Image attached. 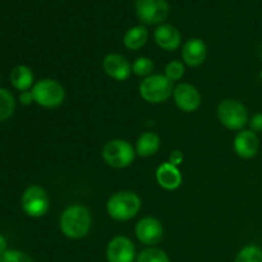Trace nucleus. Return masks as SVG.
<instances>
[{
  "instance_id": "obj_10",
  "label": "nucleus",
  "mask_w": 262,
  "mask_h": 262,
  "mask_svg": "<svg viewBox=\"0 0 262 262\" xmlns=\"http://www.w3.org/2000/svg\"><path fill=\"white\" fill-rule=\"evenodd\" d=\"M107 262H133L136 260V248L132 241L124 235H117L106 247Z\"/></svg>"
},
{
  "instance_id": "obj_8",
  "label": "nucleus",
  "mask_w": 262,
  "mask_h": 262,
  "mask_svg": "<svg viewBox=\"0 0 262 262\" xmlns=\"http://www.w3.org/2000/svg\"><path fill=\"white\" fill-rule=\"evenodd\" d=\"M136 14L145 25H160L166 19L169 4L166 0H136Z\"/></svg>"
},
{
  "instance_id": "obj_12",
  "label": "nucleus",
  "mask_w": 262,
  "mask_h": 262,
  "mask_svg": "<svg viewBox=\"0 0 262 262\" xmlns=\"http://www.w3.org/2000/svg\"><path fill=\"white\" fill-rule=\"evenodd\" d=\"M102 69L105 73L117 81H125L132 73V64L125 56L120 54H107L102 60Z\"/></svg>"
},
{
  "instance_id": "obj_25",
  "label": "nucleus",
  "mask_w": 262,
  "mask_h": 262,
  "mask_svg": "<svg viewBox=\"0 0 262 262\" xmlns=\"http://www.w3.org/2000/svg\"><path fill=\"white\" fill-rule=\"evenodd\" d=\"M0 262H33L27 253L18 250H7L0 255Z\"/></svg>"
},
{
  "instance_id": "obj_2",
  "label": "nucleus",
  "mask_w": 262,
  "mask_h": 262,
  "mask_svg": "<svg viewBox=\"0 0 262 262\" xmlns=\"http://www.w3.org/2000/svg\"><path fill=\"white\" fill-rule=\"evenodd\" d=\"M142 201L136 192L120 191L113 194L106 204L107 214L117 222H128L140 212Z\"/></svg>"
},
{
  "instance_id": "obj_24",
  "label": "nucleus",
  "mask_w": 262,
  "mask_h": 262,
  "mask_svg": "<svg viewBox=\"0 0 262 262\" xmlns=\"http://www.w3.org/2000/svg\"><path fill=\"white\" fill-rule=\"evenodd\" d=\"M184 66L179 60H171L170 63L166 64L165 67V77H168L171 82L179 81L184 76Z\"/></svg>"
},
{
  "instance_id": "obj_9",
  "label": "nucleus",
  "mask_w": 262,
  "mask_h": 262,
  "mask_svg": "<svg viewBox=\"0 0 262 262\" xmlns=\"http://www.w3.org/2000/svg\"><path fill=\"white\" fill-rule=\"evenodd\" d=\"M136 237L142 245H158L164 237V228L160 220L152 216L142 217L136 224Z\"/></svg>"
},
{
  "instance_id": "obj_7",
  "label": "nucleus",
  "mask_w": 262,
  "mask_h": 262,
  "mask_svg": "<svg viewBox=\"0 0 262 262\" xmlns=\"http://www.w3.org/2000/svg\"><path fill=\"white\" fill-rule=\"evenodd\" d=\"M23 212L30 217H42L50 209V199L42 187L30 186L25 189L20 197Z\"/></svg>"
},
{
  "instance_id": "obj_26",
  "label": "nucleus",
  "mask_w": 262,
  "mask_h": 262,
  "mask_svg": "<svg viewBox=\"0 0 262 262\" xmlns=\"http://www.w3.org/2000/svg\"><path fill=\"white\" fill-rule=\"evenodd\" d=\"M250 125L252 132H262V113H257V114L253 115L250 122Z\"/></svg>"
},
{
  "instance_id": "obj_22",
  "label": "nucleus",
  "mask_w": 262,
  "mask_h": 262,
  "mask_svg": "<svg viewBox=\"0 0 262 262\" xmlns=\"http://www.w3.org/2000/svg\"><path fill=\"white\" fill-rule=\"evenodd\" d=\"M234 262H262V248L256 245L246 246L238 252Z\"/></svg>"
},
{
  "instance_id": "obj_15",
  "label": "nucleus",
  "mask_w": 262,
  "mask_h": 262,
  "mask_svg": "<svg viewBox=\"0 0 262 262\" xmlns=\"http://www.w3.org/2000/svg\"><path fill=\"white\" fill-rule=\"evenodd\" d=\"M154 38L159 48L166 51H174L182 45V35L171 25H160L154 31Z\"/></svg>"
},
{
  "instance_id": "obj_3",
  "label": "nucleus",
  "mask_w": 262,
  "mask_h": 262,
  "mask_svg": "<svg viewBox=\"0 0 262 262\" xmlns=\"http://www.w3.org/2000/svg\"><path fill=\"white\" fill-rule=\"evenodd\" d=\"M173 82L165 74H151L140 84V95L150 104L165 102L173 95Z\"/></svg>"
},
{
  "instance_id": "obj_13",
  "label": "nucleus",
  "mask_w": 262,
  "mask_h": 262,
  "mask_svg": "<svg viewBox=\"0 0 262 262\" xmlns=\"http://www.w3.org/2000/svg\"><path fill=\"white\" fill-rule=\"evenodd\" d=\"M233 147L239 158L252 159L257 155L258 148H260V141L255 132L242 129L234 137Z\"/></svg>"
},
{
  "instance_id": "obj_18",
  "label": "nucleus",
  "mask_w": 262,
  "mask_h": 262,
  "mask_svg": "<svg viewBox=\"0 0 262 262\" xmlns=\"http://www.w3.org/2000/svg\"><path fill=\"white\" fill-rule=\"evenodd\" d=\"M10 83L18 91H28L33 87V73L30 67L20 66L14 67L10 72Z\"/></svg>"
},
{
  "instance_id": "obj_6",
  "label": "nucleus",
  "mask_w": 262,
  "mask_h": 262,
  "mask_svg": "<svg viewBox=\"0 0 262 262\" xmlns=\"http://www.w3.org/2000/svg\"><path fill=\"white\" fill-rule=\"evenodd\" d=\"M217 118L230 130H242L248 123V112L242 102L227 99L217 106Z\"/></svg>"
},
{
  "instance_id": "obj_14",
  "label": "nucleus",
  "mask_w": 262,
  "mask_h": 262,
  "mask_svg": "<svg viewBox=\"0 0 262 262\" xmlns=\"http://www.w3.org/2000/svg\"><path fill=\"white\" fill-rule=\"evenodd\" d=\"M207 46L201 38H189L182 48V59L188 67H199L206 60Z\"/></svg>"
},
{
  "instance_id": "obj_29",
  "label": "nucleus",
  "mask_w": 262,
  "mask_h": 262,
  "mask_svg": "<svg viewBox=\"0 0 262 262\" xmlns=\"http://www.w3.org/2000/svg\"><path fill=\"white\" fill-rule=\"evenodd\" d=\"M7 250H8V248H7V239L4 238V235L0 234V255H2V253H4Z\"/></svg>"
},
{
  "instance_id": "obj_23",
  "label": "nucleus",
  "mask_w": 262,
  "mask_h": 262,
  "mask_svg": "<svg viewBox=\"0 0 262 262\" xmlns=\"http://www.w3.org/2000/svg\"><path fill=\"white\" fill-rule=\"evenodd\" d=\"M154 71V61L147 56H140L132 64V72L136 76L148 77Z\"/></svg>"
},
{
  "instance_id": "obj_20",
  "label": "nucleus",
  "mask_w": 262,
  "mask_h": 262,
  "mask_svg": "<svg viewBox=\"0 0 262 262\" xmlns=\"http://www.w3.org/2000/svg\"><path fill=\"white\" fill-rule=\"evenodd\" d=\"M15 110V99L7 89H0V123L5 122Z\"/></svg>"
},
{
  "instance_id": "obj_21",
  "label": "nucleus",
  "mask_w": 262,
  "mask_h": 262,
  "mask_svg": "<svg viewBox=\"0 0 262 262\" xmlns=\"http://www.w3.org/2000/svg\"><path fill=\"white\" fill-rule=\"evenodd\" d=\"M136 262H170V260L163 250L150 247L138 253Z\"/></svg>"
},
{
  "instance_id": "obj_28",
  "label": "nucleus",
  "mask_w": 262,
  "mask_h": 262,
  "mask_svg": "<svg viewBox=\"0 0 262 262\" xmlns=\"http://www.w3.org/2000/svg\"><path fill=\"white\" fill-rule=\"evenodd\" d=\"M183 159H184L183 152H181L179 150H176L170 154V156H169V163L173 164V165H176V166H178L183 163Z\"/></svg>"
},
{
  "instance_id": "obj_11",
  "label": "nucleus",
  "mask_w": 262,
  "mask_h": 262,
  "mask_svg": "<svg viewBox=\"0 0 262 262\" xmlns=\"http://www.w3.org/2000/svg\"><path fill=\"white\" fill-rule=\"evenodd\" d=\"M176 105L186 113H193L201 105V95L199 90L191 83H181L174 89L173 92Z\"/></svg>"
},
{
  "instance_id": "obj_17",
  "label": "nucleus",
  "mask_w": 262,
  "mask_h": 262,
  "mask_svg": "<svg viewBox=\"0 0 262 262\" xmlns=\"http://www.w3.org/2000/svg\"><path fill=\"white\" fill-rule=\"evenodd\" d=\"M161 146L160 137L154 132H145L138 137L136 142V155L148 158L155 155Z\"/></svg>"
},
{
  "instance_id": "obj_27",
  "label": "nucleus",
  "mask_w": 262,
  "mask_h": 262,
  "mask_svg": "<svg viewBox=\"0 0 262 262\" xmlns=\"http://www.w3.org/2000/svg\"><path fill=\"white\" fill-rule=\"evenodd\" d=\"M19 102L25 106H28L32 102H35V99H33L32 91H23L19 94Z\"/></svg>"
},
{
  "instance_id": "obj_4",
  "label": "nucleus",
  "mask_w": 262,
  "mask_h": 262,
  "mask_svg": "<svg viewBox=\"0 0 262 262\" xmlns=\"http://www.w3.org/2000/svg\"><path fill=\"white\" fill-rule=\"evenodd\" d=\"M31 91H32L36 104L42 107H48V109L60 106L66 99L64 87L55 79H40L33 84Z\"/></svg>"
},
{
  "instance_id": "obj_16",
  "label": "nucleus",
  "mask_w": 262,
  "mask_h": 262,
  "mask_svg": "<svg viewBox=\"0 0 262 262\" xmlns=\"http://www.w3.org/2000/svg\"><path fill=\"white\" fill-rule=\"evenodd\" d=\"M156 181L161 188L166 189V191H174L181 187L183 177H182L178 166L166 161V163L161 164L156 170Z\"/></svg>"
},
{
  "instance_id": "obj_1",
  "label": "nucleus",
  "mask_w": 262,
  "mask_h": 262,
  "mask_svg": "<svg viewBox=\"0 0 262 262\" xmlns=\"http://www.w3.org/2000/svg\"><path fill=\"white\" fill-rule=\"evenodd\" d=\"M92 225L90 210L83 205H71L60 216V230L67 238L81 239L89 234Z\"/></svg>"
},
{
  "instance_id": "obj_19",
  "label": "nucleus",
  "mask_w": 262,
  "mask_h": 262,
  "mask_svg": "<svg viewBox=\"0 0 262 262\" xmlns=\"http://www.w3.org/2000/svg\"><path fill=\"white\" fill-rule=\"evenodd\" d=\"M148 40V31L143 26H136V27L129 28L124 33L123 37V43L129 50H140L141 48L145 46V43Z\"/></svg>"
},
{
  "instance_id": "obj_5",
  "label": "nucleus",
  "mask_w": 262,
  "mask_h": 262,
  "mask_svg": "<svg viewBox=\"0 0 262 262\" xmlns=\"http://www.w3.org/2000/svg\"><path fill=\"white\" fill-rule=\"evenodd\" d=\"M102 158L105 163L115 169L129 166L136 158V150L128 141L112 140L102 148Z\"/></svg>"
}]
</instances>
